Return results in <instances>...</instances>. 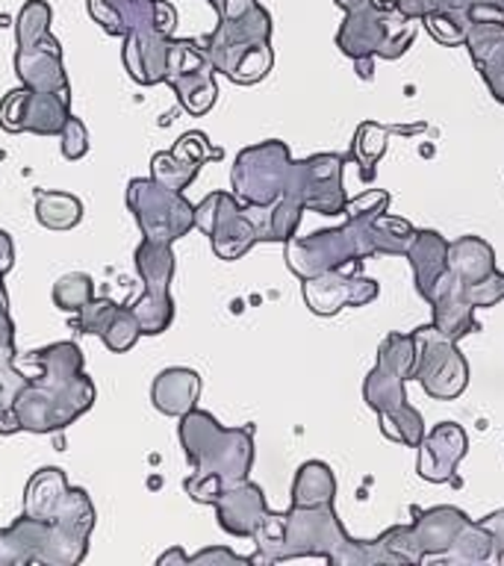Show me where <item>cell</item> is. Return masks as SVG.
Instances as JSON below:
<instances>
[{
    "instance_id": "6da1fadb",
    "label": "cell",
    "mask_w": 504,
    "mask_h": 566,
    "mask_svg": "<svg viewBox=\"0 0 504 566\" xmlns=\"http://www.w3.org/2000/svg\"><path fill=\"white\" fill-rule=\"evenodd\" d=\"M392 195L369 189L345 203V221L339 228L318 230L309 237H292L286 245V265L298 281L325 272L348 269L360 272L366 256H405L413 242L416 228L410 221L387 216Z\"/></svg>"
},
{
    "instance_id": "7a4b0ae2",
    "label": "cell",
    "mask_w": 504,
    "mask_h": 566,
    "mask_svg": "<svg viewBox=\"0 0 504 566\" xmlns=\"http://www.w3.org/2000/svg\"><path fill=\"white\" fill-rule=\"evenodd\" d=\"M256 543L254 564H283L298 557H322L330 566H405L389 548L387 531L378 539H354L336 520L334 504L301 507L292 504L286 513H272L251 537Z\"/></svg>"
},
{
    "instance_id": "3957f363",
    "label": "cell",
    "mask_w": 504,
    "mask_h": 566,
    "mask_svg": "<svg viewBox=\"0 0 504 566\" xmlns=\"http://www.w3.org/2000/svg\"><path fill=\"white\" fill-rule=\"evenodd\" d=\"M39 366L15 398V419L21 431L53 433L77 422L95 405L97 389L83 371V352L74 343H53L27 354Z\"/></svg>"
},
{
    "instance_id": "277c9868",
    "label": "cell",
    "mask_w": 504,
    "mask_h": 566,
    "mask_svg": "<svg viewBox=\"0 0 504 566\" xmlns=\"http://www.w3.org/2000/svg\"><path fill=\"white\" fill-rule=\"evenodd\" d=\"M180 446L192 463L183 490L198 504H212L224 486L239 484L254 467V428H224L207 410H189L177 424Z\"/></svg>"
},
{
    "instance_id": "5b68a950",
    "label": "cell",
    "mask_w": 504,
    "mask_h": 566,
    "mask_svg": "<svg viewBox=\"0 0 504 566\" xmlns=\"http://www.w3.org/2000/svg\"><path fill=\"white\" fill-rule=\"evenodd\" d=\"M95 520V504L86 490L69 486L53 520H33L21 513V520L0 531V566L80 564L88 552Z\"/></svg>"
},
{
    "instance_id": "8992f818",
    "label": "cell",
    "mask_w": 504,
    "mask_h": 566,
    "mask_svg": "<svg viewBox=\"0 0 504 566\" xmlns=\"http://www.w3.org/2000/svg\"><path fill=\"white\" fill-rule=\"evenodd\" d=\"M416 345L410 334H387L378 348V363L363 380V398L378 413L380 433L389 442L416 449L424 437V419L407 405L405 384L410 380Z\"/></svg>"
},
{
    "instance_id": "52a82bcc",
    "label": "cell",
    "mask_w": 504,
    "mask_h": 566,
    "mask_svg": "<svg viewBox=\"0 0 504 566\" xmlns=\"http://www.w3.org/2000/svg\"><path fill=\"white\" fill-rule=\"evenodd\" d=\"M216 71L237 86H254L274 65L272 15L260 3L237 18H224L210 35L195 39Z\"/></svg>"
},
{
    "instance_id": "ba28073f",
    "label": "cell",
    "mask_w": 504,
    "mask_h": 566,
    "mask_svg": "<svg viewBox=\"0 0 504 566\" xmlns=\"http://www.w3.org/2000/svg\"><path fill=\"white\" fill-rule=\"evenodd\" d=\"M345 12L336 48L357 60H398L416 42V21L387 0H334Z\"/></svg>"
},
{
    "instance_id": "9c48e42d",
    "label": "cell",
    "mask_w": 504,
    "mask_h": 566,
    "mask_svg": "<svg viewBox=\"0 0 504 566\" xmlns=\"http://www.w3.org/2000/svg\"><path fill=\"white\" fill-rule=\"evenodd\" d=\"M53 9L44 0H27L15 18V74L35 92H69L62 48L51 33Z\"/></svg>"
},
{
    "instance_id": "30bf717a",
    "label": "cell",
    "mask_w": 504,
    "mask_h": 566,
    "mask_svg": "<svg viewBox=\"0 0 504 566\" xmlns=\"http://www.w3.org/2000/svg\"><path fill=\"white\" fill-rule=\"evenodd\" d=\"M127 207L139 224L141 239L171 245L195 228V203L183 192L166 189L154 177H133L127 184Z\"/></svg>"
},
{
    "instance_id": "8fae6325",
    "label": "cell",
    "mask_w": 504,
    "mask_h": 566,
    "mask_svg": "<svg viewBox=\"0 0 504 566\" xmlns=\"http://www.w3.org/2000/svg\"><path fill=\"white\" fill-rule=\"evenodd\" d=\"M416 360L410 378L419 380L422 389L437 401H454L469 387V363L460 354L458 339H451L440 327H416L413 334Z\"/></svg>"
},
{
    "instance_id": "7c38bea8",
    "label": "cell",
    "mask_w": 504,
    "mask_h": 566,
    "mask_svg": "<svg viewBox=\"0 0 504 566\" xmlns=\"http://www.w3.org/2000/svg\"><path fill=\"white\" fill-rule=\"evenodd\" d=\"M290 168L292 154L286 142L269 139L251 145V148H242L237 163H233V171H230L233 195L248 207H269L286 189Z\"/></svg>"
},
{
    "instance_id": "4fadbf2b",
    "label": "cell",
    "mask_w": 504,
    "mask_h": 566,
    "mask_svg": "<svg viewBox=\"0 0 504 566\" xmlns=\"http://www.w3.org/2000/svg\"><path fill=\"white\" fill-rule=\"evenodd\" d=\"M136 272L145 283V295L133 301L130 310L139 322L141 334L157 336L168 331L171 318H175V301H171L175 251H171V245L141 239L139 248H136Z\"/></svg>"
},
{
    "instance_id": "5bb4252c",
    "label": "cell",
    "mask_w": 504,
    "mask_h": 566,
    "mask_svg": "<svg viewBox=\"0 0 504 566\" xmlns=\"http://www.w3.org/2000/svg\"><path fill=\"white\" fill-rule=\"evenodd\" d=\"M195 228L210 237L219 260H239L260 242L254 212L230 192H212L195 203Z\"/></svg>"
},
{
    "instance_id": "9a60e30c",
    "label": "cell",
    "mask_w": 504,
    "mask_h": 566,
    "mask_svg": "<svg viewBox=\"0 0 504 566\" xmlns=\"http://www.w3.org/2000/svg\"><path fill=\"white\" fill-rule=\"evenodd\" d=\"M345 163L339 154H313L307 159L292 163L290 180L283 195H290L309 212L318 216H343L345 212Z\"/></svg>"
},
{
    "instance_id": "2e32d148",
    "label": "cell",
    "mask_w": 504,
    "mask_h": 566,
    "mask_svg": "<svg viewBox=\"0 0 504 566\" xmlns=\"http://www.w3.org/2000/svg\"><path fill=\"white\" fill-rule=\"evenodd\" d=\"M69 118V92H35V88L18 86L0 101V127L9 133L60 136L62 124Z\"/></svg>"
},
{
    "instance_id": "e0dca14e",
    "label": "cell",
    "mask_w": 504,
    "mask_h": 566,
    "mask_svg": "<svg viewBox=\"0 0 504 566\" xmlns=\"http://www.w3.org/2000/svg\"><path fill=\"white\" fill-rule=\"evenodd\" d=\"M166 83L175 88L177 101L189 115H207L219 97L216 69L203 56L195 39H175V48L168 56Z\"/></svg>"
},
{
    "instance_id": "ac0fdd59",
    "label": "cell",
    "mask_w": 504,
    "mask_h": 566,
    "mask_svg": "<svg viewBox=\"0 0 504 566\" xmlns=\"http://www.w3.org/2000/svg\"><path fill=\"white\" fill-rule=\"evenodd\" d=\"M88 15L109 35H175L177 12L166 0H86Z\"/></svg>"
},
{
    "instance_id": "d6986e66",
    "label": "cell",
    "mask_w": 504,
    "mask_h": 566,
    "mask_svg": "<svg viewBox=\"0 0 504 566\" xmlns=\"http://www.w3.org/2000/svg\"><path fill=\"white\" fill-rule=\"evenodd\" d=\"M378 281L345 269L301 281V295L307 301L309 313L316 316H336L345 307H366L378 298Z\"/></svg>"
},
{
    "instance_id": "ffe728a7",
    "label": "cell",
    "mask_w": 504,
    "mask_h": 566,
    "mask_svg": "<svg viewBox=\"0 0 504 566\" xmlns=\"http://www.w3.org/2000/svg\"><path fill=\"white\" fill-rule=\"evenodd\" d=\"M419 449V478L431 484H449L458 475L460 460L466 458L469 437L458 422H440L431 431H424Z\"/></svg>"
},
{
    "instance_id": "44dd1931",
    "label": "cell",
    "mask_w": 504,
    "mask_h": 566,
    "mask_svg": "<svg viewBox=\"0 0 504 566\" xmlns=\"http://www.w3.org/2000/svg\"><path fill=\"white\" fill-rule=\"evenodd\" d=\"M216 507V520L219 528L230 537H254L256 528L263 525L269 516V504H265V493L254 481H239V484L224 486L219 499L212 502Z\"/></svg>"
},
{
    "instance_id": "7402d4cb",
    "label": "cell",
    "mask_w": 504,
    "mask_h": 566,
    "mask_svg": "<svg viewBox=\"0 0 504 566\" xmlns=\"http://www.w3.org/2000/svg\"><path fill=\"white\" fill-rule=\"evenodd\" d=\"M463 44L469 48V56L475 62V71L490 88V95L504 104V18H475Z\"/></svg>"
},
{
    "instance_id": "603a6c76",
    "label": "cell",
    "mask_w": 504,
    "mask_h": 566,
    "mask_svg": "<svg viewBox=\"0 0 504 566\" xmlns=\"http://www.w3.org/2000/svg\"><path fill=\"white\" fill-rule=\"evenodd\" d=\"M210 157L212 148L201 130L183 133V136L175 142V148L154 154V159H150V177H154L157 184L166 186V189L183 192Z\"/></svg>"
},
{
    "instance_id": "cb8c5ba5",
    "label": "cell",
    "mask_w": 504,
    "mask_h": 566,
    "mask_svg": "<svg viewBox=\"0 0 504 566\" xmlns=\"http://www.w3.org/2000/svg\"><path fill=\"white\" fill-rule=\"evenodd\" d=\"M175 48V35L130 33L124 35L122 62L139 86H159L166 83L168 56Z\"/></svg>"
},
{
    "instance_id": "d4e9b609",
    "label": "cell",
    "mask_w": 504,
    "mask_h": 566,
    "mask_svg": "<svg viewBox=\"0 0 504 566\" xmlns=\"http://www.w3.org/2000/svg\"><path fill=\"white\" fill-rule=\"evenodd\" d=\"M405 256L413 269L416 292L431 304V298L445 281V274H449V239L437 230H416Z\"/></svg>"
},
{
    "instance_id": "484cf974",
    "label": "cell",
    "mask_w": 504,
    "mask_h": 566,
    "mask_svg": "<svg viewBox=\"0 0 504 566\" xmlns=\"http://www.w3.org/2000/svg\"><path fill=\"white\" fill-rule=\"evenodd\" d=\"M433 310V327H440L442 334L451 336V339H463L466 334H475L477 318H475V304L466 298V283L454 277V274H445V281L437 290V295L431 298Z\"/></svg>"
},
{
    "instance_id": "4316f807",
    "label": "cell",
    "mask_w": 504,
    "mask_h": 566,
    "mask_svg": "<svg viewBox=\"0 0 504 566\" xmlns=\"http://www.w3.org/2000/svg\"><path fill=\"white\" fill-rule=\"evenodd\" d=\"M201 398V375L189 366H168L150 384V401L159 413L180 419L198 407Z\"/></svg>"
},
{
    "instance_id": "83f0119b",
    "label": "cell",
    "mask_w": 504,
    "mask_h": 566,
    "mask_svg": "<svg viewBox=\"0 0 504 566\" xmlns=\"http://www.w3.org/2000/svg\"><path fill=\"white\" fill-rule=\"evenodd\" d=\"M424 130V124H416V127H387V124L378 122H363L354 133L351 154L348 159H354L360 166L363 180H375V166L378 159L387 154V142L392 133H401V136H410V133Z\"/></svg>"
},
{
    "instance_id": "f1b7e54d",
    "label": "cell",
    "mask_w": 504,
    "mask_h": 566,
    "mask_svg": "<svg viewBox=\"0 0 504 566\" xmlns=\"http://www.w3.org/2000/svg\"><path fill=\"white\" fill-rule=\"evenodd\" d=\"M69 478L65 472L56 467H44L39 469L33 478H30V484H27L24 493V513L27 516H33V520H53L56 511H60L62 499L69 493Z\"/></svg>"
},
{
    "instance_id": "f546056e",
    "label": "cell",
    "mask_w": 504,
    "mask_h": 566,
    "mask_svg": "<svg viewBox=\"0 0 504 566\" xmlns=\"http://www.w3.org/2000/svg\"><path fill=\"white\" fill-rule=\"evenodd\" d=\"M449 272L466 283H477L495 272V254L481 237H460L449 242Z\"/></svg>"
},
{
    "instance_id": "4dcf8cb0",
    "label": "cell",
    "mask_w": 504,
    "mask_h": 566,
    "mask_svg": "<svg viewBox=\"0 0 504 566\" xmlns=\"http://www.w3.org/2000/svg\"><path fill=\"white\" fill-rule=\"evenodd\" d=\"M251 212H254L260 242H290L298 233L304 207L290 195H281L269 207H251Z\"/></svg>"
},
{
    "instance_id": "1f68e13d",
    "label": "cell",
    "mask_w": 504,
    "mask_h": 566,
    "mask_svg": "<svg viewBox=\"0 0 504 566\" xmlns=\"http://www.w3.org/2000/svg\"><path fill=\"white\" fill-rule=\"evenodd\" d=\"M336 495V478L327 463L322 460H307L301 463L292 481V504L301 507H313V504H334Z\"/></svg>"
},
{
    "instance_id": "d6a6232c",
    "label": "cell",
    "mask_w": 504,
    "mask_h": 566,
    "mask_svg": "<svg viewBox=\"0 0 504 566\" xmlns=\"http://www.w3.org/2000/svg\"><path fill=\"white\" fill-rule=\"evenodd\" d=\"M35 219L48 230H71L83 219V203L77 195L42 189V192H35Z\"/></svg>"
},
{
    "instance_id": "836d02e7",
    "label": "cell",
    "mask_w": 504,
    "mask_h": 566,
    "mask_svg": "<svg viewBox=\"0 0 504 566\" xmlns=\"http://www.w3.org/2000/svg\"><path fill=\"white\" fill-rule=\"evenodd\" d=\"M15 265V248L7 230H0V363H15V325L9 316V298L3 277Z\"/></svg>"
},
{
    "instance_id": "e575fe53",
    "label": "cell",
    "mask_w": 504,
    "mask_h": 566,
    "mask_svg": "<svg viewBox=\"0 0 504 566\" xmlns=\"http://www.w3.org/2000/svg\"><path fill=\"white\" fill-rule=\"evenodd\" d=\"M472 21H475V15L469 9H445V12H433V15L422 18L424 30L431 33L433 42L445 44V48H458V44L466 42Z\"/></svg>"
},
{
    "instance_id": "d590c367",
    "label": "cell",
    "mask_w": 504,
    "mask_h": 566,
    "mask_svg": "<svg viewBox=\"0 0 504 566\" xmlns=\"http://www.w3.org/2000/svg\"><path fill=\"white\" fill-rule=\"evenodd\" d=\"M27 384V375L15 369V363H0V433H18V419H15V398L21 387Z\"/></svg>"
},
{
    "instance_id": "8d00e7d4",
    "label": "cell",
    "mask_w": 504,
    "mask_h": 566,
    "mask_svg": "<svg viewBox=\"0 0 504 566\" xmlns=\"http://www.w3.org/2000/svg\"><path fill=\"white\" fill-rule=\"evenodd\" d=\"M53 304L65 313H80V307L86 304V301L95 298V281H92V274L86 272H71L62 274L60 281L53 283Z\"/></svg>"
},
{
    "instance_id": "74e56055",
    "label": "cell",
    "mask_w": 504,
    "mask_h": 566,
    "mask_svg": "<svg viewBox=\"0 0 504 566\" xmlns=\"http://www.w3.org/2000/svg\"><path fill=\"white\" fill-rule=\"evenodd\" d=\"M139 336H141V327H139V322H136V316H133V310L118 304L113 313V318H109V325L104 327L101 339H104V345L109 348V352L124 354V352H130L133 345L139 343Z\"/></svg>"
},
{
    "instance_id": "f35d334b",
    "label": "cell",
    "mask_w": 504,
    "mask_h": 566,
    "mask_svg": "<svg viewBox=\"0 0 504 566\" xmlns=\"http://www.w3.org/2000/svg\"><path fill=\"white\" fill-rule=\"evenodd\" d=\"M115 307H118V304H115L113 298L86 301V304L80 307V313H74V325H77L80 334L101 336L104 334V327L109 325V318H113Z\"/></svg>"
},
{
    "instance_id": "ab89813d",
    "label": "cell",
    "mask_w": 504,
    "mask_h": 566,
    "mask_svg": "<svg viewBox=\"0 0 504 566\" xmlns=\"http://www.w3.org/2000/svg\"><path fill=\"white\" fill-rule=\"evenodd\" d=\"M392 7L410 21H422L433 12H445V9H469L472 12V0H392Z\"/></svg>"
},
{
    "instance_id": "60d3db41",
    "label": "cell",
    "mask_w": 504,
    "mask_h": 566,
    "mask_svg": "<svg viewBox=\"0 0 504 566\" xmlns=\"http://www.w3.org/2000/svg\"><path fill=\"white\" fill-rule=\"evenodd\" d=\"M60 150H62V157L65 159H83L88 154V130H86V124L80 122V118H74L71 115L69 122L62 124V130H60Z\"/></svg>"
},
{
    "instance_id": "b9f144b4",
    "label": "cell",
    "mask_w": 504,
    "mask_h": 566,
    "mask_svg": "<svg viewBox=\"0 0 504 566\" xmlns=\"http://www.w3.org/2000/svg\"><path fill=\"white\" fill-rule=\"evenodd\" d=\"M466 298L475 304V310L477 307H495V304L504 298V272H498V269H495V272L490 274V277H484V281L469 283Z\"/></svg>"
},
{
    "instance_id": "7bdbcfd3",
    "label": "cell",
    "mask_w": 504,
    "mask_h": 566,
    "mask_svg": "<svg viewBox=\"0 0 504 566\" xmlns=\"http://www.w3.org/2000/svg\"><path fill=\"white\" fill-rule=\"evenodd\" d=\"M251 564H254V557L237 555V552H230V548L224 546L201 548V552L189 555V566H251Z\"/></svg>"
},
{
    "instance_id": "ee69618b",
    "label": "cell",
    "mask_w": 504,
    "mask_h": 566,
    "mask_svg": "<svg viewBox=\"0 0 504 566\" xmlns=\"http://www.w3.org/2000/svg\"><path fill=\"white\" fill-rule=\"evenodd\" d=\"M484 528L493 534V555H490V564L504 566V507L486 516Z\"/></svg>"
},
{
    "instance_id": "f6af8a7d",
    "label": "cell",
    "mask_w": 504,
    "mask_h": 566,
    "mask_svg": "<svg viewBox=\"0 0 504 566\" xmlns=\"http://www.w3.org/2000/svg\"><path fill=\"white\" fill-rule=\"evenodd\" d=\"M207 3L216 9L219 21H224V18L242 15V12H248V9L254 7V3H260V0H207Z\"/></svg>"
},
{
    "instance_id": "bcb514c9",
    "label": "cell",
    "mask_w": 504,
    "mask_h": 566,
    "mask_svg": "<svg viewBox=\"0 0 504 566\" xmlns=\"http://www.w3.org/2000/svg\"><path fill=\"white\" fill-rule=\"evenodd\" d=\"M472 15H498L504 18V0H472Z\"/></svg>"
},
{
    "instance_id": "7dc6e473",
    "label": "cell",
    "mask_w": 504,
    "mask_h": 566,
    "mask_svg": "<svg viewBox=\"0 0 504 566\" xmlns=\"http://www.w3.org/2000/svg\"><path fill=\"white\" fill-rule=\"evenodd\" d=\"M157 564H159V566H168V564L189 566V555H186L183 548H171V552H166V555H159Z\"/></svg>"
}]
</instances>
